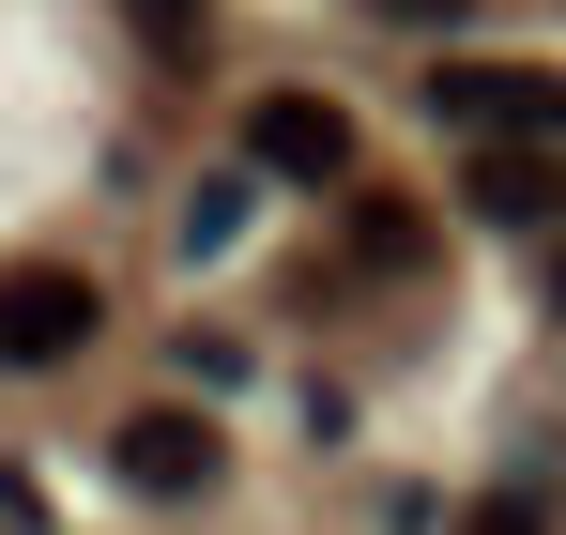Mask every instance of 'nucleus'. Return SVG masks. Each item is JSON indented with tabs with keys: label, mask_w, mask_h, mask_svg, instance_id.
<instances>
[{
	"label": "nucleus",
	"mask_w": 566,
	"mask_h": 535,
	"mask_svg": "<svg viewBox=\"0 0 566 535\" xmlns=\"http://www.w3.org/2000/svg\"><path fill=\"white\" fill-rule=\"evenodd\" d=\"M429 123L444 138H566V77H536V62H429Z\"/></svg>",
	"instance_id": "nucleus-1"
},
{
	"label": "nucleus",
	"mask_w": 566,
	"mask_h": 535,
	"mask_svg": "<svg viewBox=\"0 0 566 535\" xmlns=\"http://www.w3.org/2000/svg\"><path fill=\"white\" fill-rule=\"evenodd\" d=\"M93 322H107V291H93L77 261H0V367L93 353Z\"/></svg>",
	"instance_id": "nucleus-2"
},
{
	"label": "nucleus",
	"mask_w": 566,
	"mask_h": 535,
	"mask_svg": "<svg viewBox=\"0 0 566 535\" xmlns=\"http://www.w3.org/2000/svg\"><path fill=\"white\" fill-rule=\"evenodd\" d=\"M107 459H123V490H138V505H199V490H214V413H185V398H154V413H123V429H107Z\"/></svg>",
	"instance_id": "nucleus-3"
},
{
	"label": "nucleus",
	"mask_w": 566,
	"mask_h": 535,
	"mask_svg": "<svg viewBox=\"0 0 566 535\" xmlns=\"http://www.w3.org/2000/svg\"><path fill=\"white\" fill-rule=\"evenodd\" d=\"M245 169H276V183H353V107H337V92H261V107H245Z\"/></svg>",
	"instance_id": "nucleus-4"
},
{
	"label": "nucleus",
	"mask_w": 566,
	"mask_h": 535,
	"mask_svg": "<svg viewBox=\"0 0 566 535\" xmlns=\"http://www.w3.org/2000/svg\"><path fill=\"white\" fill-rule=\"evenodd\" d=\"M474 214L552 230V214H566V138H490V154H474Z\"/></svg>",
	"instance_id": "nucleus-5"
},
{
	"label": "nucleus",
	"mask_w": 566,
	"mask_h": 535,
	"mask_svg": "<svg viewBox=\"0 0 566 535\" xmlns=\"http://www.w3.org/2000/svg\"><path fill=\"white\" fill-rule=\"evenodd\" d=\"M444 535H552V505H536V490H490V505H460Z\"/></svg>",
	"instance_id": "nucleus-6"
},
{
	"label": "nucleus",
	"mask_w": 566,
	"mask_h": 535,
	"mask_svg": "<svg viewBox=\"0 0 566 535\" xmlns=\"http://www.w3.org/2000/svg\"><path fill=\"white\" fill-rule=\"evenodd\" d=\"M138 46L154 62H199V0H138Z\"/></svg>",
	"instance_id": "nucleus-7"
},
{
	"label": "nucleus",
	"mask_w": 566,
	"mask_h": 535,
	"mask_svg": "<svg viewBox=\"0 0 566 535\" xmlns=\"http://www.w3.org/2000/svg\"><path fill=\"white\" fill-rule=\"evenodd\" d=\"M382 15H413V31H429V15H474V0H382Z\"/></svg>",
	"instance_id": "nucleus-8"
},
{
	"label": "nucleus",
	"mask_w": 566,
	"mask_h": 535,
	"mask_svg": "<svg viewBox=\"0 0 566 535\" xmlns=\"http://www.w3.org/2000/svg\"><path fill=\"white\" fill-rule=\"evenodd\" d=\"M552 306H566V245H552Z\"/></svg>",
	"instance_id": "nucleus-9"
}]
</instances>
